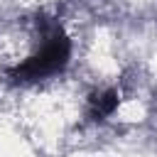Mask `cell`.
<instances>
[{"label": "cell", "mask_w": 157, "mask_h": 157, "mask_svg": "<svg viewBox=\"0 0 157 157\" xmlns=\"http://www.w3.org/2000/svg\"><path fill=\"white\" fill-rule=\"evenodd\" d=\"M69 56H71L69 37L61 32V27H52L44 34L42 47L32 56H27L22 64H17L10 71V78L17 81V83H32V81L47 78L52 74L64 71V66L69 64Z\"/></svg>", "instance_id": "cell-1"}, {"label": "cell", "mask_w": 157, "mask_h": 157, "mask_svg": "<svg viewBox=\"0 0 157 157\" xmlns=\"http://www.w3.org/2000/svg\"><path fill=\"white\" fill-rule=\"evenodd\" d=\"M118 103H120V98H118V91H113V88H105V91L93 93L91 96V118H96V120L110 118L115 113Z\"/></svg>", "instance_id": "cell-2"}]
</instances>
